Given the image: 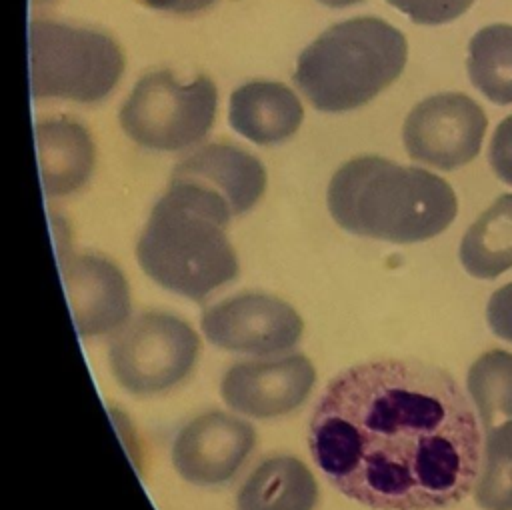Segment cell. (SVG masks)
<instances>
[{"instance_id":"ac0fdd59","label":"cell","mask_w":512,"mask_h":510,"mask_svg":"<svg viewBox=\"0 0 512 510\" xmlns=\"http://www.w3.org/2000/svg\"><path fill=\"white\" fill-rule=\"evenodd\" d=\"M468 76L494 104H512V24H490L472 36Z\"/></svg>"},{"instance_id":"8fae6325","label":"cell","mask_w":512,"mask_h":510,"mask_svg":"<svg viewBox=\"0 0 512 510\" xmlns=\"http://www.w3.org/2000/svg\"><path fill=\"white\" fill-rule=\"evenodd\" d=\"M316 382L312 362L302 354L232 364L222 380L224 402L252 418H276L294 412L310 396Z\"/></svg>"},{"instance_id":"8992f818","label":"cell","mask_w":512,"mask_h":510,"mask_svg":"<svg viewBox=\"0 0 512 510\" xmlns=\"http://www.w3.org/2000/svg\"><path fill=\"white\" fill-rule=\"evenodd\" d=\"M216 86L198 76L182 84L170 70L142 76L120 108L124 132L150 150H182L200 142L216 116Z\"/></svg>"},{"instance_id":"3957f363","label":"cell","mask_w":512,"mask_h":510,"mask_svg":"<svg viewBox=\"0 0 512 510\" xmlns=\"http://www.w3.org/2000/svg\"><path fill=\"white\" fill-rule=\"evenodd\" d=\"M334 222L356 236L412 244L444 232L458 212L450 184L416 166L380 156L342 164L328 184Z\"/></svg>"},{"instance_id":"9a60e30c","label":"cell","mask_w":512,"mask_h":510,"mask_svg":"<svg viewBox=\"0 0 512 510\" xmlns=\"http://www.w3.org/2000/svg\"><path fill=\"white\" fill-rule=\"evenodd\" d=\"M36 146L46 196H66L86 184L94 168V144L82 124L70 118L38 122Z\"/></svg>"},{"instance_id":"ba28073f","label":"cell","mask_w":512,"mask_h":510,"mask_svg":"<svg viewBox=\"0 0 512 510\" xmlns=\"http://www.w3.org/2000/svg\"><path fill=\"white\" fill-rule=\"evenodd\" d=\"M486 114L462 92H442L418 102L406 116L402 140L410 158L440 170H454L480 152Z\"/></svg>"},{"instance_id":"d6986e66","label":"cell","mask_w":512,"mask_h":510,"mask_svg":"<svg viewBox=\"0 0 512 510\" xmlns=\"http://www.w3.org/2000/svg\"><path fill=\"white\" fill-rule=\"evenodd\" d=\"M468 392L484 430L512 420V352L490 350L468 370Z\"/></svg>"},{"instance_id":"52a82bcc","label":"cell","mask_w":512,"mask_h":510,"mask_svg":"<svg viewBox=\"0 0 512 510\" xmlns=\"http://www.w3.org/2000/svg\"><path fill=\"white\" fill-rule=\"evenodd\" d=\"M200 340L194 328L168 312H142L110 338L108 360L118 384L152 396L180 384L196 366Z\"/></svg>"},{"instance_id":"6da1fadb","label":"cell","mask_w":512,"mask_h":510,"mask_svg":"<svg viewBox=\"0 0 512 510\" xmlns=\"http://www.w3.org/2000/svg\"><path fill=\"white\" fill-rule=\"evenodd\" d=\"M308 446L332 486L376 510L452 506L480 472L472 406L448 372L418 360H372L332 378Z\"/></svg>"},{"instance_id":"5bb4252c","label":"cell","mask_w":512,"mask_h":510,"mask_svg":"<svg viewBox=\"0 0 512 510\" xmlns=\"http://www.w3.org/2000/svg\"><path fill=\"white\" fill-rule=\"evenodd\" d=\"M302 118L304 110L298 96L280 82H248L230 96V126L262 146L288 140L300 128Z\"/></svg>"},{"instance_id":"ffe728a7","label":"cell","mask_w":512,"mask_h":510,"mask_svg":"<svg viewBox=\"0 0 512 510\" xmlns=\"http://www.w3.org/2000/svg\"><path fill=\"white\" fill-rule=\"evenodd\" d=\"M484 462L476 482V502L484 510H512V420L486 430Z\"/></svg>"},{"instance_id":"7402d4cb","label":"cell","mask_w":512,"mask_h":510,"mask_svg":"<svg viewBox=\"0 0 512 510\" xmlns=\"http://www.w3.org/2000/svg\"><path fill=\"white\" fill-rule=\"evenodd\" d=\"M488 160L496 176L512 186V114L504 118L492 134Z\"/></svg>"},{"instance_id":"277c9868","label":"cell","mask_w":512,"mask_h":510,"mask_svg":"<svg viewBox=\"0 0 512 510\" xmlns=\"http://www.w3.org/2000/svg\"><path fill=\"white\" fill-rule=\"evenodd\" d=\"M408 44L392 24L364 16L338 22L298 56L294 82L322 112H348L378 96L404 70Z\"/></svg>"},{"instance_id":"603a6c76","label":"cell","mask_w":512,"mask_h":510,"mask_svg":"<svg viewBox=\"0 0 512 510\" xmlns=\"http://www.w3.org/2000/svg\"><path fill=\"white\" fill-rule=\"evenodd\" d=\"M486 318L498 338L512 342V282L492 294L488 300Z\"/></svg>"},{"instance_id":"4fadbf2b","label":"cell","mask_w":512,"mask_h":510,"mask_svg":"<svg viewBox=\"0 0 512 510\" xmlns=\"http://www.w3.org/2000/svg\"><path fill=\"white\" fill-rule=\"evenodd\" d=\"M170 180L190 182L216 194L234 216H240L262 198L266 170L260 160L236 146L208 144L184 158Z\"/></svg>"},{"instance_id":"5b68a950","label":"cell","mask_w":512,"mask_h":510,"mask_svg":"<svg viewBox=\"0 0 512 510\" xmlns=\"http://www.w3.org/2000/svg\"><path fill=\"white\" fill-rule=\"evenodd\" d=\"M30 88L36 100L98 102L124 72L120 46L106 34L52 20L30 22Z\"/></svg>"},{"instance_id":"44dd1931","label":"cell","mask_w":512,"mask_h":510,"mask_svg":"<svg viewBox=\"0 0 512 510\" xmlns=\"http://www.w3.org/2000/svg\"><path fill=\"white\" fill-rule=\"evenodd\" d=\"M388 4L404 12L416 24L436 26L462 16L474 0H388Z\"/></svg>"},{"instance_id":"7a4b0ae2","label":"cell","mask_w":512,"mask_h":510,"mask_svg":"<svg viewBox=\"0 0 512 510\" xmlns=\"http://www.w3.org/2000/svg\"><path fill=\"white\" fill-rule=\"evenodd\" d=\"M234 218L216 194L170 180L136 244L140 268L162 288L204 300L238 276V256L226 236Z\"/></svg>"},{"instance_id":"30bf717a","label":"cell","mask_w":512,"mask_h":510,"mask_svg":"<svg viewBox=\"0 0 512 510\" xmlns=\"http://www.w3.org/2000/svg\"><path fill=\"white\" fill-rule=\"evenodd\" d=\"M256 446L250 422L210 410L180 428L172 444L176 472L196 486H222L242 468Z\"/></svg>"},{"instance_id":"d4e9b609","label":"cell","mask_w":512,"mask_h":510,"mask_svg":"<svg viewBox=\"0 0 512 510\" xmlns=\"http://www.w3.org/2000/svg\"><path fill=\"white\" fill-rule=\"evenodd\" d=\"M318 2L324 6H330V8H346V6H352V4H358L364 0H318Z\"/></svg>"},{"instance_id":"cb8c5ba5","label":"cell","mask_w":512,"mask_h":510,"mask_svg":"<svg viewBox=\"0 0 512 510\" xmlns=\"http://www.w3.org/2000/svg\"><path fill=\"white\" fill-rule=\"evenodd\" d=\"M150 8L164 10V12H176V14H192L208 8L214 0H140Z\"/></svg>"},{"instance_id":"e0dca14e","label":"cell","mask_w":512,"mask_h":510,"mask_svg":"<svg viewBox=\"0 0 512 510\" xmlns=\"http://www.w3.org/2000/svg\"><path fill=\"white\" fill-rule=\"evenodd\" d=\"M460 262L476 278L492 280L512 268V194L500 196L466 230Z\"/></svg>"},{"instance_id":"7c38bea8","label":"cell","mask_w":512,"mask_h":510,"mask_svg":"<svg viewBox=\"0 0 512 510\" xmlns=\"http://www.w3.org/2000/svg\"><path fill=\"white\" fill-rule=\"evenodd\" d=\"M62 274L80 336L116 332L130 320L128 282L112 260L96 254L66 256Z\"/></svg>"},{"instance_id":"2e32d148","label":"cell","mask_w":512,"mask_h":510,"mask_svg":"<svg viewBox=\"0 0 512 510\" xmlns=\"http://www.w3.org/2000/svg\"><path fill=\"white\" fill-rule=\"evenodd\" d=\"M318 484L294 456H270L244 480L236 494V510H314Z\"/></svg>"},{"instance_id":"9c48e42d","label":"cell","mask_w":512,"mask_h":510,"mask_svg":"<svg viewBox=\"0 0 512 510\" xmlns=\"http://www.w3.org/2000/svg\"><path fill=\"white\" fill-rule=\"evenodd\" d=\"M200 326L216 348L256 356L286 352L304 332L300 314L288 302L262 292L236 294L206 308Z\"/></svg>"}]
</instances>
